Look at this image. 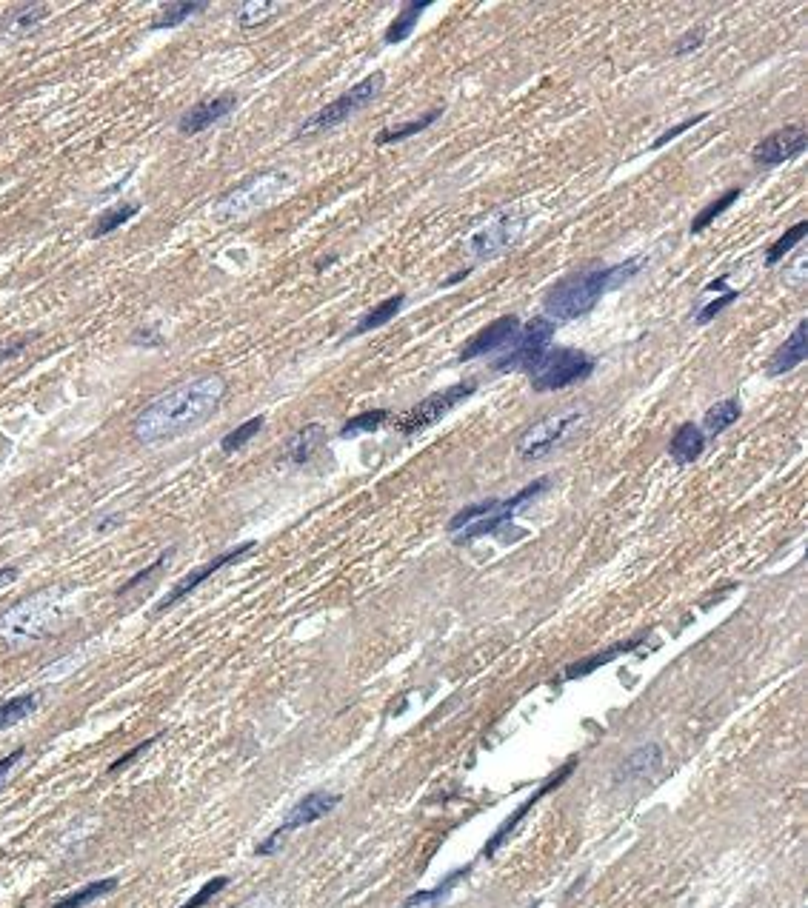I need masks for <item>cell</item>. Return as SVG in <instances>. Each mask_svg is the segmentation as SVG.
I'll use <instances>...</instances> for the list:
<instances>
[{"label": "cell", "mask_w": 808, "mask_h": 908, "mask_svg": "<svg viewBox=\"0 0 808 908\" xmlns=\"http://www.w3.org/2000/svg\"><path fill=\"white\" fill-rule=\"evenodd\" d=\"M255 546H257L255 540H249V543H240V546H235V549H229V552L217 554L215 560H209V563H203V566H198L195 572L186 574V577L180 580L178 586H175L172 592H169L166 597H163V600H160L158 612H166V609H172V606H175V603H180L183 597H189V594L195 592L200 583H206V580H209L212 574H217L220 569H226V566H232V563H237L240 557H246L249 552H255Z\"/></svg>", "instance_id": "cell-14"}, {"label": "cell", "mask_w": 808, "mask_h": 908, "mask_svg": "<svg viewBox=\"0 0 808 908\" xmlns=\"http://www.w3.org/2000/svg\"><path fill=\"white\" fill-rule=\"evenodd\" d=\"M474 380H466V383H454L449 389H443V392H434L426 400H420L414 409H409L406 415H400L395 420L397 429L403 432V435H417V432H423V429H429L434 426L440 417H446L452 412L457 403H463L466 397L474 395Z\"/></svg>", "instance_id": "cell-10"}, {"label": "cell", "mask_w": 808, "mask_h": 908, "mask_svg": "<svg viewBox=\"0 0 808 908\" xmlns=\"http://www.w3.org/2000/svg\"><path fill=\"white\" fill-rule=\"evenodd\" d=\"M403 303H406V297L403 295L389 297V300H380L372 312H366V315L357 320V326L352 329V332H349V335H346V340H349V337L369 335V332H375V329H380V326H386V323H389L392 317H397V312L403 309Z\"/></svg>", "instance_id": "cell-24"}, {"label": "cell", "mask_w": 808, "mask_h": 908, "mask_svg": "<svg viewBox=\"0 0 808 908\" xmlns=\"http://www.w3.org/2000/svg\"><path fill=\"white\" fill-rule=\"evenodd\" d=\"M158 740H160V734H155V737H149V740H143V743H138V746H135V749H129V751H126V754H120L118 760H115V763H112V766H109V771L126 769V766H129V763H135V760H138V757H140V754H143V751L152 749V746H155V743H158Z\"/></svg>", "instance_id": "cell-42"}, {"label": "cell", "mask_w": 808, "mask_h": 908, "mask_svg": "<svg viewBox=\"0 0 808 908\" xmlns=\"http://www.w3.org/2000/svg\"><path fill=\"white\" fill-rule=\"evenodd\" d=\"M637 266H640V260H629L623 266H597V269L560 280L546 297V312L557 320L586 317L589 312H594V306L600 303V297L606 295L609 289L620 286L631 275H637L634 272Z\"/></svg>", "instance_id": "cell-2"}, {"label": "cell", "mask_w": 808, "mask_h": 908, "mask_svg": "<svg viewBox=\"0 0 808 908\" xmlns=\"http://www.w3.org/2000/svg\"><path fill=\"white\" fill-rule=\"evenodd\" d=\"M237 106L235 95H220V98L203 100L198 106H192L189 112H183L178 129L180 135H200L209 126H215L217 120H223Z\"/></svg>", "instance_id": "cell-17"}, {"label": "cell", "mask_w": 808, "mask_h": 908, "mask_svg": "<svg viewBox=\"0 0 808 908\" xmlns=\"http://www.w3.org/2000/svg\"><path fill=\"white\" fill-rule=\"evenodd\" d=\"M66 614V606L58 594H38L18 603L15 609L0 617V637H6L9 643H29V640H40L49 632H55L60 620Z\"/></svg>", "instance_id": "cell-4"}, {"label": "cell", "mask_w": 808, "mask_h": 908, "mask_svg": "<svg viewBox=\"0 0 808 908\" xmlns=\"http://www.w3.org/2000/svg\"><path fill=\"white\" fill-rule=\"evenodd\" d=\"M206 9V3H163L160 6L158 20L152 23V29H172L180 26L183 20H189L192 15H200Z\"/></svg>", "instance_id": "cell-33"}, {"label": "cell", "mask_w": 808, "mask_h": 908, "mask_svg": "<svg viewBox=\"0 0 808 908\" xmlns=\"http://www.w3.org/2000/svg\"><path fill=\"white\" fill-rule=\"evenodd\" d=\"M443 115V109H429L426 115H420L417 120H409V123H400V126H392V129H383L380 135L375 138L377 146H386V143H400V140L412 138V135H420L423 129H429L434 120H440Z\"/></svg>", "instance_id": "cell-27"}, {"label": "cell", "mask_w": 808, "mask_h": 908, "mask_svg": "<svg viewBox=\"0 0 808 908\" xmlns=\"http://www.w3.org/2000/svg\"><path fill=\"white\" fill-rule=\"evenodd\" d=\"M466 874H469V869L452 871V874H449V877H446L440 886H434V889H429V891H417V894H412V897H409V900H406V903H403L400 908H429V906H434V903H440V900H443V897H446V894H449V891H452L454 886H457V883L466 877Z\"/></svg>", "instance_id": "cell-30"}, {"label": "cell", "mask_w": 808, "mask_h": 908, "mask_svg": "<svg viewBox=\"0 0 808 908\" xmlns=\"http://www.w3.org/2000/svg\"><path fill=\"white\" fill-rule=\"evenodd\" d=\"M743 415V409H740V400L737 397H726V400H720V403H714L706 417H703V429L709 432V435H723L729 426H734L737 420Z\"/></svg>", "instance_id": "cell-25"}, {"label": "cell", "mask_w": 808, "mask_h": 908, "mask_svg": "<svg viewBox=\"0 0 808 908\" xmlns=\"http://www.w3.org/2000/svg\"><path fill=\"white\" fill-rule=\"evenodd\" d=\"M806 235H808V220H800V223H794V226H791L786 235L780 237V240H774V243H771V249L766 252V266H777V263H780L783 257L789 255L791 249H794V246H797V243H800V240H803Z\"/></svg>", "instance_id": "cell-34"}, {"label": "cell", "mask_w": 808, "mask_h": 908, "mask_svg": "<svg viewBox=\"0 0 808 908\" xmlns=\"http://www.w3.org/2000/svg\"><path fill=\"white\" fill-rule=\"evenodd\" d=\"M169 554L172 552H163L158 557V560H155V563H149V566H146V569H140L138 574H135V577H132V580H126V583H123V586H120L118 589V594L120 597H123V594H129L132 592V589H138L140 583H143V580H149V577H155V574L160 572V569H163V566H166V560H169Z\"/></svg>", "instance_id": "cell-41"}, {"label": "cell", "mask_w": 808, "mask_h": 908, "mask_svg": "<svg viewBox=\"0 0 808 908\" xmlns=\"http://www.w3.org/2000/svg\"><path fill=\"white\" fill-rule=\"evenodd\" d=\"M226 397V380L206 375L186 380L172 392L152 400L132 423V435L143 446H160L175 437L189 435L215 415Z\"/></svg>", "instance_id": "cell-1"}, {"label": "cell", "mask_w": 808, "mask_h": 908, "mask_svg": "<svg viewBox=\"0 0 808 908\" xmlns=\"http://www.w3.org/2000/svg\"><path fill=\"white\" fill-rule=\"evenodd\" d=\"M517 332H520V320H517V315L497 317V320L489 323L486 329H480L477 335L469 337V343H466L463 352H460V360H474V357L489 355L494 349H503Z\"/></svg>", "instance_id": "cell-15"}, {"label": "cell", "mask_w": 808, "mask_h": 908, "mask_svg": "<svg viewBox=\"0 0 808 908\" xmlns=\"http://www.w3.org/2000/svg\"><path fill=\"white\" fill-rule=\"evenodd\" d=\"M383 86H386V75H383V72H372L369 78H363L360 83H355L349 92H343V95L337 100H332L329 106H323L320 112H315L312 118L300 126L297 135H312V132H329V129H335L343 120H349L355 112H360L363 106H369V103L383 92Z\"/></svg>", "instance_id": "cell-7"}, {"label": "cell", "mask_w": 808, "mask_h": 908, "mask_svg": "<svg viewBox=\"0 0 808 908\" xmlns=\"http://www.w3.org/2000/svg\"><path fill=\"white\" fill-rule=\"evenodd\" d=\"M703 40H706V32H703V29H694V32H689V35H683V38L677 40L674 55H686V52L700 49V46H703Z\"/></svg>", "instance_id": "cell-43"}, {"label": "cell", "mask_w": 808, "mask_h": 908, "mask_svg": "<svg viewBox=\"0 0 808 908\" xmlns=\"http://www.w3.org/2000/svg\"><path fill=\"white\" fill-rule=\"evenodd\" d=\"M737 297H740V292H734V289H729V292H723L720 297H714L709 306H703V309H700V315H697V323H700V326H706V323H711V320L720 315V312H723L726 306H731V303H734Z\"/></svg>", "instance_id": "cell-40"}, {"label": "cell", "mask_w": 808, "mask_h": 908, "mask_svg": "<svg viewBox=\"0 0 808 908\" xmlns=\"http://www.w3.org/2000/svg\"><path fill=\"white\" fill-rule=\"evenodd\" d=\"M40 700L38 694H23V697H12L0 706V729H12L20 720L32 717L38 711Z\"/></svg>", "instance_id": "cell-28"}, {"label": "cell", "mask_w": 808, "mask_h": 908, "mask_svg": "<svg viewBox=\"0 0 808 908\" xmlns=\"http://www.w3.org/2000/svg\"><path fill=\"white\" fill-rule=\"evenodd\" d=\"M806 355H808V320H800L797 329L783 340V346L769 357L766 375L769 377L786 375L791 369H797L800 363H806Z\"/></svg>", "instance_id": "cell-18"}, {"label": "cell", "mask_w": 808, "mask_h": 908, "mask_svg": "<svg viewBox=\"0 0 808 908\" xmlns=\"http://www.w3.org/2000/svg\"><path fill=\"white\" fill-rule=\"evenodd\" d=\"M43 18H46V6H23L18 15L9 20L6 32H9V35H23V32H29V29L40 26Z\"/></svg>", "instance_id": "cell-37"}, {"label": "cell", "mask_w": 808, "mask_h": 908, "mask_svg": "<svg viewBox=\"0 0 808 908\" xmlns=\"http://www.w3.org/2000/svg\"><path fill=\"white\" fill-rule=\"evenodd\" d=\"M277 9H280V3H266V0H252V3H243V6L237 9V23H240L243 29H252V26L266 23V20L275 15Z\"/></svg>", "instance_id": "cell-35"}, {"label": "cell", "mask_w": 808, "mask_h": 908, "mask_svg": "<svg viewBox=\"0 0 808 908\" xmlns=\"http://www.w3.org/2000/svg\"><path fill=\"white\" fill-rule=\"evenodd\" d=\"M526 372L534 392H560L592 375L594 360L580 349H546Z\"/></svg>", "instance_id": "cell-5"}, {"label": "cell", "mask_w": 808, "mask_h": 908, "mask_svg": "<svg viewBox=\"0 0 808 908\" xmlns=\"http://www.w3.org/2000/svg\"><path fill=\"white\" fill-rule=\"evenodd\" d=\"M523 229H526V218L523 215H500L492 223H486L483 229H477L469 240V252H472L477 260H489V257L503 255V252H509L514 243L520 240L523 235Z\"/></svg>", "instance_id": "cell-12"}, {"label": "cell", "mask_w": 808, "mask_h": 908, "mask_svg": "<svg viewBox=\"0 0 808 908\" xmlns=\"http://www.w3.org/2000/svg\"><path fill=\"white\" fill-rule=\"evenodd\" d=\"M337 803H340V794H332V791H312V794H306L303 800H297L295 806H292V811L286 814V820H283V823L257 846V854H260V857L275 854L277 846L286 840V834H292V831L303 829V826H312L317 820H323L329 811L337 809Z\"/></svg>", "instance_id": "cell-9"}, {"label": "cell", "mask_w": 808, "mask_h": 908, "mask_svg": "<svg viewBox=\"0 0 808 908\" xmlns=\"http://www.w3.org/2000/svg\"><path fill=\"white\" fill-rule=\"evenodd\" d=\"M663 763V749L657 743H649L643 749H637L634 754H629L623 760V766L614 774V783H637V780H646L654 771L660 769Z\"/></svg>", "instance_id": "cell-19"}, {"label": "cell", "mask_w": 808, "mask_h": 908, "mask_svg": "<svg viewBox=\"0 0 808 908\" xmlns=\"http://www.w3.org/2000/svg\"><path fill=\"white\" fill-rule=\"evenodd\" d=\"M263 423H266L263 415H257V417H252V420H246V423H240L235 432H229V435L220 440V449H223L226 454L243 449V446H246V443H249V440H252V437L263 429Z\"/></svg>", "instance_id": "cell-36"}, {"label": "cell", "mask_w": 808, "mask_h": 908, "mask_svg": "<svg viewBox=\"0 0 808 908\" xmlns=\"http://www.w3.org/2000/svg\"><path fill=\"white\" fill-rule=\"evenodd\" d=\"M532 908H537V906H532Z\"/></svg>", "instance_id": "cell-48"}, {"label": "cell", "mask_w": 808, "mask_h": 908, "mask_svg": "<svg viewBox=\"0 0 808 908\" xmlns=\"http://www.w3.org/2000/svg\"><path fill=\"white\" fill-rule=\"evenodd\" d=\"M226 886H229V877H212V880H209V883H206V886H203V889H200L192 900H186V903H183L180 908H203L206 903H209V900H212V897H215V894H220V891L226 889Z\"/></svg>", "instance_id": "cell-39"}, {"label": "cell", "mask_w": 808, "mask_h": 908, "mask_svg": "<svg viewBox=\"0 0 808 908\" xmlns=\"http://www.w3.org/2000/svg\"><path fill=\"white\" fill-rule=\"evenodd\" d=\"M323 443H326V429H323L320 423H309V426H303V429L286 443L283 460H286V463H295V466H303V463H309V460L315 457L317 449H320Z\"/></svg>", "instance_id": "cell-21"}, {"label": "cell", "mask_w": 808, "mask_h": 908, "mask_svg": "<svg viewBox=\"0 0 808 908\" xmlns=\"http://www.w3.org/2000/svg\"><path fill=\"white\" fill-rule=\"evenodd\" d=\"M386 420H392V412H389V409H372V412H363V415H355L352 420H346V423H343L340 437L369 435V432H377V429H380Z\"/></svg>", "instance_id": "cell-32"}, {"label": "cell", "mask_w": 808, "mask_h": 908, "mask_svg": "<svg viewBox=\"0 0 808 908\" xmlns=\"http://www.w3.org/2000/svg\"><path fill=\"white\" fill-rule=\"evenodd\" d=\"M583 412H563V415H552L546 417V420H540V423H534L532 429L526 432V435L517 440V454L523 457V460H540V457H546L549 452H554L566 437L572 435L574 429L583 423Z\"/></svg>", "instance_id": "cell-11"}, {"label": "cell", "mask_w": 808, "mask_h": 908, "mask_svg": "<svg viewBox=\"0 0 808 908\" xmlns=\"http://www.w3.org/2000/svg\"><path fill=\"white\" fill-rule=\"evenodd\" d=\"M15 577H18V569H12V566L0 569V589H3V586H9V583H12Z\"/></svg>", "instance_id": "cell-47"}, {"label": "cell", "mask_w": 808, "mask_h": 908, "mask_svg": "<svg viewBox=\"0 0 808 908\" xmlns=\"http://www.w3.org/2000/svg\"><path fill=\"white\" fill-rule=\"evenodd\" d=\"M289 183H292V178H289L286 172H263V175H255V178L240 183V186L232 189L229 195H223V198L217 200L215 215L220 220L246 218V215H252L257 209L269 206Z\"/></svg>", "instance_id": "cell-6"}, {"label": "cell", "mask_w": 808, "mask_h": 908, "mask_svg": "<svg viewBox=\"0 0 808 908\" xmlns=\"http://www.w3.org/2000/svg\"><path fill=\"white\" fill-rule=\"evenodd\" d=\"M737 198H740V186H737V189H726V192H723L720 198L711 200L709 206H706V209H700V215L691 220V235L703 232V229H706V226H711V223L720 218L723 212H729L731 203H737Z\"/></svg>", "instance_id": "cell-31"}, {"label": "cell", "mask_w": 808, "mask_h": 908, "mask_svg": "<svg viewBox=\"0 0 808 908\" xmlns=\"http://www.w3.org/2000/svg\"><path fill=\"white\" fill-rule=\"evenodd\" d=\"M706 449V432L700 429V426H694V423H683L674 437H671L669 443V454L671 460L677 463V466H689L694 463L700 454Z\"/></svg>", "instance_id": "cell-20"}, {"label": "cell", "mask_w": 808, "mask_h": 908, "mask_svg": "<svg viewBox=\"0 0 808 908\" xmlns=\"http://www.w3.org/2000/svg\"><path fill=\"white\" fill-rule=\"evenodd\" d=\"M118 889V880L115 877H103V880H92V883H86L83 889L72 891V894H66V897H60L58 903L52 908H83L89 906V903H95L100 897H106V894H112V891Z\"/></svg>", "instance_id": "cell-26"}, {"label": "cell", "mask_w": 808, "mask_h": 908, "mask_svg": "<svg viewBox=\"0 0 808 908\" xmlns=\"http://www.w3.org/2000/svg\"><path fill=\"white\" fill-rule=\"evenodd\" d=\"M808 135L803 126H786L771 132L769 138H763L754 149H751V160L760 166H780L786 160L800 158L806 152Z\"/></svg>", "instance_id": "cell-13"}, {"label": "cell", "mask_w": 808, "mask_h": 908, "mask_svg": "<svg viewBox=\"0 0 808 908\" xmlns=\"http://www.w3.org/2000/svg\"><path fill=\"white\" fill-rule=\"evenodd\" d=\"M554 337V320L549 317H534L526 323L517 335L506 343L509 349L494 360L497 372H512V369H529L537 357L549 349V340Z\"/></svg>", "instance_id": "cell-8"}, {"label": "cell", "mask_w": 808, "mask_h": 908, "mask_svg": "<svg viewBox=\"0 0 808 908\" xmlns=\"http://www.w3.org/2000/svg\"><path fill=\"white\" fill-rule=\"evenodd\" d=\"M572 771H574V763H569V766H563V769L557 771L554 777H549V783H546V786H540V789L534 791L532 797H529V800H526V803H523L520 809L514 811L512 817H509V820H506V823H503L500 829L494 831V837L489 840V843H486V849H483V857H494V854L500 851V846H503V843H506V840L512 837L514 829H517V826L523 823V817H526V814H529V811H532L534 806H537V803H540V800H543V797L549 794V791L557 789V786H560V783H563V780H566V777H569Z\"/></svg>", "instance_id": "cell-16"}, {"label": "cell", "mask_w": 808, "mask_h": 908, "mask_svg": "<svg viewBox=\"0 0 808 908\" xmlns=\"http://www.w3.org/2000/svg\"><path fill=\"white\" fill-rule=\"evenodd\" d=\"M643 646V637H634L629 643H617V646H611L603 654H592V657H583V660H577L572 663L569 669H566V680H577V677H586V674H592L594 669H600V666H609L611 660H617L620 654H629L634 649H640Z\"/></svg>", "instance_id": "cell-23"}, {"label": "cell", "mask_w": 808, "mask_h": 908, "mask_svg": "<svg viewBox=\"0 0 808 908\" xmlns=\"http://www.w3.org/2000/svg\"><path fill=\"white\" fill-rule=\"evenodd\" d=\"M138 212H140V203H118V206L106 209V212L95 220V226H92L89 237H103V235H109V232H115L118 226H123L126 220L135 218Z\"/></svg>", "instance_id": "cell-29"}, {"label": "cell", "mask_w": 808, "mask_h": 908, "mask_svg": "<svg viewBox=\"0 0 808 908\" xmlns=\"http://www.w3.org/2000/svg\"><path fill=\"white\" fill-rule=\"evenodd\" d=\"M706 118H709V112H700V115H694V118L680 120L677 126H671V129H666V132H663L660 138L654 140V143H651V149H663L666 143H671V140H677L680 135H683V132H689V129H694L697 123H703Z\"/></svg>", "instance_id": "cell-38"}, {"label": "cell", "mask_w": 808, "mask_h": 908, "mask_svg": "<svg viewBox=\"0 0 808 908\" xmlns=\"http://www.w3.org/2000/svg\"><path fill=\"white\" fill-rule=\"evenodd\" d=\"M549 489V480L540 477L529 483L526 489H520L506 500H483V503H474L466 506L463 512H457L449 520V532L457 534L454 540L457 543H474L486 534H497L503 526H509L514 520V514L520 512L529 500H534L537 494H543Z\"/></svg>", "instance_id": "cell-3"}, {"label": "cell", "mask_w": 808, "mask_h": 908, "mask_svg": "<svg viewBox=\"0 0 808 908\" xmlns=\"http://www.w3.org/2000/svg\"><path fill=\"white\" fill-rule=\"evenodd\" d=\"M23 754H26V749H15V751H9V754H6V757L0 760V791H3V786H6V777H9V771L18 766L20 757H23Z\"/></svg>", "instance_id": "cell-44"}, {"label": "cell", "mask_w": 808, "mask_h": 908, "mask_svg": "<svg viewBox=\"0 0 808 908\" xmlns=\"http://www.w3.org/2000/svg\"><path fill=\"white\" fill-rule=\"evenodd\" d=\"M26 343H29V340H26V337H20V340H9L6 346H0V363H3V360H9V357H15L18 352H23V349H26Z\"/></svg>", "instance_id": "cell-46"}, {"label": "cell", "mask_w": 808, "mask_h": 908, "mask_svg": "<svg viewBox=\"0 0 808 908\" xmlns=\"http://www.w3.org/2000/svg\"><path fill=\"white\" fill-rule=\"evenodd\" d=\"M237 908H280V900H277L275 894H257L249 903H243V906Z\"/></svg>", "instance_id": "cell-45"}, {"label": "cell", "mask_w": 808, "mask_h": 908, "mask_svg": "<svg viewBox=\"0 0 808 908\" xmlns=\"http://www.w3.org/2000/svg\"><path fill=\"white\" fill-rule=\"evenodd\" d=\"M429 9V3L423 0V3H417V0H406L403 6H400V12H397V18L389 23V29H386V35L383 40L389 43V46H395V43H403V40L412 38V32L417 29V20L420 15Z\"/></svg>", "instance_id": "cell-22"}]
</instances>
